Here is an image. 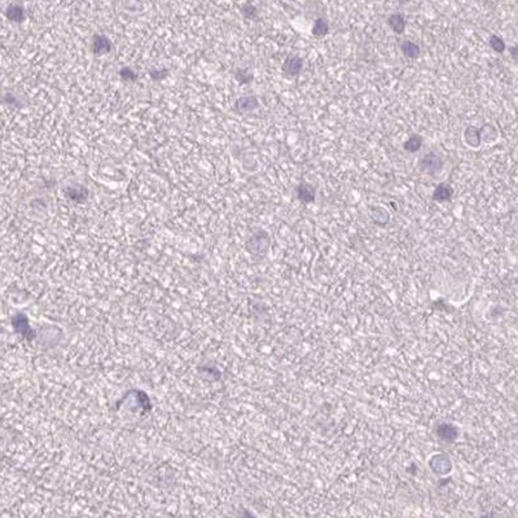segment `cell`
<instances>
[{"mask_svg":"<svg viewBox=\"0 0 518 518\" xmlns=\"http://www.w3.org/2000/svg\"><path fill=\"white\" fill-rule=\"evenodd\" d=\"M329 24L324 18H319L314 22L312 34L316 37H324L328 34Z\"/></svg>","mask_w":518,"mask_h":518,"instance_id":"obj_12","label":"cell"},{"mask_svg":"<svg viewBox=\"0 0 518 518\" xmlns=\"http://www.w3.org/2000/svg\"><path fill=\"white\" fill-rule=\"evenodd\" d=\"M297 199L304 204H309L315 201L316 189L311 184L301 182L297 185L295 190Z\"/></svg>","mask_w":518,"mask_h":518,"instance_id":"obj_4","label":"cell"},{"mask_svg":"<svg viewBox=\"0 0 518 518\" xmlns=\"http://www.w3.org/2000/svg\"><path fill=\"white\" fill-rule=\"evenodd\" d=\"M442 159L439 155L433 152L426 154L419 162L421 171L424 172L426 174H438L442 169Z\"/></svg>","mask_w":518,"mask_h":518,"instance_id":"obj_3","label":"cell"},{"mask_svg":"<svg viewBox=\"0 0 518 518\" xmlns=\"http://www.w3.org/2000/svg\"><path fill=\"white\" fill-rule=\"evenodd\" d=\"M388 24L392 29L393 31L396 34H402L404 33L405 29H406V22H405L404 17H402L400 13L390 15V17L388 19Z\"/></svg>","mask_w":518,"mask_h":518,"instance_id":"obj_8","label":"cell"},{"mask_svg":"<svg viewBox=\"0 0 518 518\" xmlns=\"http://www.w3.org/2000/svg\"><path fill=\"white\" fill-rule=\"evenodd\" d=\"M428 466L433 474L438 476H447L451 473L454 464L449 455L444 454H434L428 460Z\"/></svg>","mask_w":518,"mask_h":518,"instance_id":"obj_2","label":"cell"},{"mask_svg":"<svg viewBox=\"0 0 518 518\" xmlns=\"http://www.w3.org/2000/svg\"><path fill=\"white\" fill-rule=\"evenodd\" d=\"M304 61L299 56H292L286 60L283 65V72L290 76H295L301 72Z\"/></svg>","mask_w":518,"mask_h":518,"instance_id":"obj_5","label":"cell"},{"mask_svg":"<svg viewBox=\"0 0 518 518\" xmlns=\"http://www.w3.org/2000/svg\"><path fill=\"white\" fill-rule=\"evenodd\" d=\"M434 433L439 440L447 444H452L458 439L460 429L458 426L449 422H438L434 426Z\"/></svg>","mask_w":518,"mask_h":518,"instance_id":"obj_1","label":"cell"},{"mask_svg":"<svg viewBox=\"0 0 518 518\" xmlns=\"http://www.w3.org/2000/svg\"><path fill=\"white\" fill-rule=\"evenodd\" d=\"M454 195V189L446 182L437 185L433 193V199L437 202H443L451 199Z\"/></svg>","mask_w":518,"mask_h":518,"instance_id":"obj_6","label":"cell"},{"mask_svg":"<svg viewBox=\"0 0 518 518\" xmlns=\"http://www.w3.org/2000/svg\"><path fill=\"white\" fill-rule=\"evenodd\" d=\"M481 131L475 126H470L465 130L464 139L466 144L471 148H478L481 144Z\"/></svg>","mask_w":518,"mask_h":518,"instance_id":"obj_7","label":"cell"},{"mask_svg":"<svg viewBox=\"0 0 518 518\" xmlns=\"http://www.w3.org/2000/svg\"><path fill=\"white\" fill-rule=\"evenodd\" d=\"M422 143H423L422 137L418 135H413L403 143V148L405 151L413 153L420 149Z\"/></svg>","mask_w":518,"mask_h":518,"instance_id":"obj_11","label":"cell"},{"mask_svg":"<svg viewBox=\"0 0 518 518\" xmlns=\"http://www.w3.org/2000/svg\"><path fill=\"white\" fill-rule=\"evenodd\" d=\"M237 106L241 111H251L258 106V100L255 97H245L237 101Z\"/></svg>","mask_w":518,"mask_h":518,"instance_id":"obj_10","label":"cell"},{"mask_svg":"<svg viewBox=\"0 0 518 518\" xmlns=\"http://www.w3.org/2000/svg\"><path fill=\"white\" fill-rule=\"evenodd\" d=\"M489 45L496 52L502 54L505 50V42L500 37L492 35L489 39Z\"/></svg>","mask_w":518,"mask_h":518,"instance_id":"obj_13","label":"cell"},{"mask_svg":"<svg viewBox=\"0 0 518 518\" xmlns=\"http://www.w3.org/2000/svg\"><path fill=\"white\" fill-rule=\"evenodd\" d=\"M510 51H511L512 55H513V54H514V57L515 58V59H516V58H517V51H518V49H517V46H513V47H510Z\"/></svg>","mask_w":518,"mask_h":518,"instance_id":"obj_14","label":"cell"},{"mask_svg":"<svg viewBox=\"0 0 518 518\" xmlns=\"http://www.w3.org/2000/svg\"><path fill=\"white\" fill-rule=\"evenodd\" d=\"M401 50L407 57L415 59L420 55V48L411 40H404L401 44Z\"/></svg>","mask_w":518,"mask_h":518,"instance_id":"obj_9","label":"cell"}]
</instances>
